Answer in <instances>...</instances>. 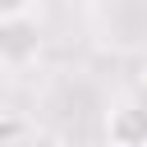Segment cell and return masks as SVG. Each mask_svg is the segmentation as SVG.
Here are the masks:
<instances>
[{
	"instance_id": "1",
	"label": "cell",
	"mask_w": 147,
	"mask_h": 147,
	"mask_svg": "<svg viewBox=\"0 0 147 147\" xmlns=\"http://www.w3.org/2000/svg\"><path fill=\"white\" fill-rule=\"evenodd\" d=\"M106 142L110 147H147V101L119 96L106 110Z\"/></svg>"
},
{
	"instance_id": "2",
	"label": "cell",
	"mask_w": 147,
	"mask_h": 147,
	"mask_svg": "<svg viewBox=\"0 0 147 147\" xmlns=\"http://www.w3.org/2000/svg\"><path fill=\"white\" fill-rule=\"evenodd\" d=\"M41 55V23L28 14V18H5L0 23V64L9 69H23Z\"/></svg>"
},
{
	"instance_id": "3",
	"label": "cell",
	"mask_w": 147,
	"mask_h": 147,
	"mask_svg": "<svg viewBox=\"0 0 147 147\" xmlns=\"http://www.w3.org/2000/svg\"><path fill=\"white\" fill-rule=\"evenodd\" d=\"M32 5H37V0H0V23H5V18H28Z\"/></svg>"
},
{
	"instance_id": "4",
	"label": "cell",
	"mask_w": 147,
	"mask_h": 147,
	"mask_svg": "<svg viewBox=\"0 0 147 147\" xmlns=\"http://www.w3.org/2000/svg\"><path fill=\"white\" fill-rule=\"evenodd\" d=\"M138 101H147V78H142V96H138Z\"/></svg>"
}]
</instances>
